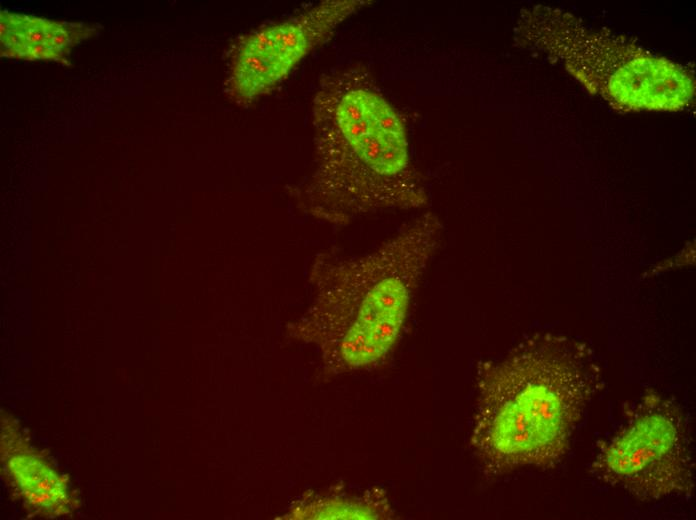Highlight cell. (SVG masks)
I'll list each match as a JSON object with an SVG mask.
<instances>
[{
    "instance_id": "cell-4",
    "label": "cell",
    "mask_w": 696,
    "mask_h": 520,
    "mask_svg": "<svg viewBox=\"0 0 696 520\" xmlns=\"http://www.w3.org/2000/svg\"><path fill=\"white\" fill-rule=\"evenodd\" d=\"M514 41L562 65L590 93L621 112L676 111L695 94L694 77L681 65L625 38L588 28L561 9H522Z\"/></svg>"
},
{
    "instance_id": "cell-2",
    "label": "cell",
    "mask_w": 696,
    "mask_h": 520,
    "mask_svg": "<svg viewBox=\"0 0 696 520\" xmlns=\"http://www.w3.org/2000/svg\"><path fill=\"white\" fill-rule=\"evenodd\" d=\"M475 380L470 445L489 478L559 463L602 386L592 350L552 332L479 362Z\"/></svg>"
},
{
    "instance_id": "cell-6",
    "label": "cell",
    "mask_w": 696,
    "mask_h": 520,
    "mask_svg": "<svg viewBox=\"0 0 696 520\" xmlns=\"http://www.w3.org/2000/svg\"><path fill=\"white\" fill-rule=\"evenodd\" d=\"M369 0H325L291 17L264 25L233 43L227 61L224 93L245 106L273 90L337 27Z\"/></svg>"
},
{
    "instance_id": "cell-3",
    "label": "cell",
    "mask_w": 696,
    "mask_h": 520,
    "mask_svg": "<svg viewBox=\"0 0 696 520\" xmlns=\"http://www.w3.org/2000/svg\"><path fill=\"white\" fill-rule=\"evenodd\" d=\"M442 231L439 217L427 212L369 253L316 254L309 269L313 303L292 333L317 345L333 372L384 361L401 338Z\"/></svg>"
},
{
    "instance_id": "cell-8",
    "label": "cell",
    "mask_w": 696,
    "mask_h": 520,
    "mask_svg": "<svg viewBox=\"0 0 696 520\" xmlns=\"http://www.w3.org/2000/svg\"><path fill=\"white\" fill-rule=\"evenodd\" d=\"M98 24L51 20L1 10L0 54L25 61H55L70 65L71 50L100 30Z\"/></svg>"
},
{
    "instance_id": "cell-7",
    "label": "cell",
    "mask_w": 696,
    "mask_h": 520,
    "mask_svg": "<svg viewBox=\"0 0 696 520\" xmlns=\"http://www.w3.org/2000/svg\"><path fill=\"white\" fill-rule=\"evenodd\" d=\"M3 423V467L21 499L42 516L69 514L74 500L64 478L22 439L13 422Z\"/></svg>"
},
{
    "instance_id": "cell-5",
    "label": "cell",
    "mask_w": 696,
    "mask_h": 520,
    "mask_svg": "<svg viewBox=\"0 0 696 520\" xmlns=\"http://www.w3.org/2000/svg\"><path fill=\"white\" fill-rule=\"evenodd\" d=\"M694 467L687 415L675 401L647 390L599 445L590 472L600 483L650 502L691 494Z\"/></svg>"
},
{
    "instance_id": "cell-1",
    "label": "cell",
    "mask_w": 696,
    "mask_h": 520,
    "mask_svg": "<svg viewBox=\"0 0 696 520\" xmlns=\"http://www.w3.org/2000/svg\"><path fill=\"white\" fill-rule=\"evenodd\" d=\"M311 120L312 172L287 187L303 212L345 226L369 213L428 206L405 123L365 65H345L320 77Z\"/></svg>"
}]
</instances>
